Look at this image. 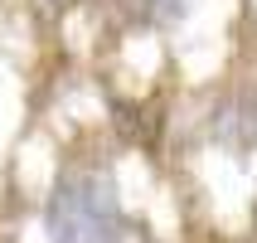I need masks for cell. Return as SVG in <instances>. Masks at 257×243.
<instances>
[{
	"label": "cell",
	"mask_w": 257,
	"mask_h": 243,
	"mask_svg": "<svg viewBox=\"0 0 257 243\" xmlns=\"http://www.w3.org/2000/svg\"><path fill=\"white\" fill-rule=\"evenodd\" d=\"M49 243H131L107 171H68L49 195Z\"/></svg>",
	"instance_id": "6da1fadb"
},
{
	"label": "cell",
	"mask_w": 257,
	"mask_h": 243,
	"mask_svg": "<svg viewBox=\"0 0 257 243\" xmlns=\"http://www.w3.org/2000/svg\"><path fill=\"white\" fill-rule=\"evenodd\" d=\"M131 10H136V20L141 25H175L180 15H185V0H131Z\"/></svg>",
	"instance_id": "7a4b0ae2"
}]
</instances>
